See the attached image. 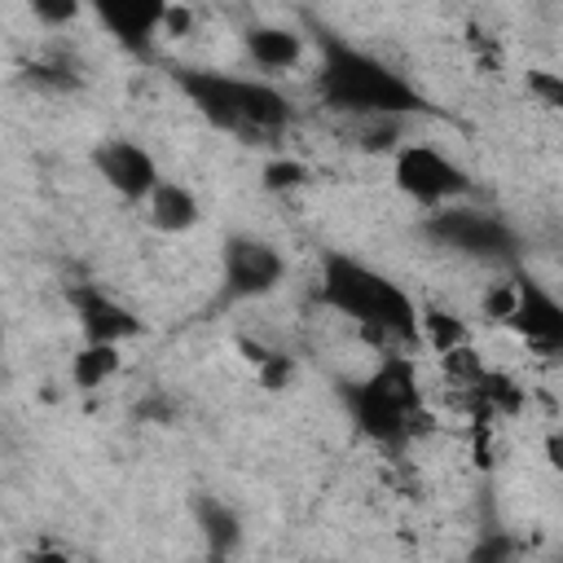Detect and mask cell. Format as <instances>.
I'll use <instances>...</instances> for the list:
<instances>
[{
  "instance_id": "17",
  "label": "cell",
  "mask_w": 563,
  "mask_h": 563,
  "mask_svg": "<svg viewBox=\"0 0 563 563\" xmlns=\"http://www.w3.org/2000/svg\"><path fill=\"white\" fill-rule=\"evenodd\" d=\"M242 352H251V361L260 365V383L268 387V391H282L286 383H290V356L286 352H264V347H255V343H246L242 339Z\"/></svg>"
},
{
  "instance_id": "10",
  "label": "cell",
  "mask_w": 563,
  "mask_h": 563,
  "mask_svg": "<svg viewBox=\"0 0 563 563\" xmlns=\"http://www.w3.org/2000/svg\"><path fill=\"white\" fill-rule=\"evenodd\" d=\"M92 167L97 176L123 198V202H145L154 194V185L163 180L158 176V163L145 145L128 141V136H114V141H101L92 150Z\"/></svg>"
},
{
  "instance_id": "20",
  "label": "cell",
  "mask_w": 563,
  "mask_h": 563,
  "mask_svg": "<svg viewBox=\"0 0 563 563\" xmlns=\"http://www.w3.org/2000/svg\"><path fill=\"white\" fill-rule=\"evenodd\" d=\"M422 339H431L440 352H457L462 325H457L449 312H422Z\"/></svg>"
},
{
  "instance_id": "11",
  "label": "cell",
  "mask_w": 563,
  "mask_h": 563,
  "mask_svg": "<svg viewBox=\"0 0 563 563\" xmlns=\"http://www.w3.org/2000/svg\"><path fill=\"white\" fill-rule=\"evenodd\" d=\"M92 13L114 35L119 48H128L132 57H145V62L154 57V35L163 31V13H167L163 0H101Z\"/></svg>"
},
{
  "instance_id": "24",
  "label": "cell",
  "mask_w": 563,
  "mask_h": 563,
  "mask_svg": "<svg viewBox=\"0 0 563 563\" xmlns=\"http://www.w3.org/2000/svg\"><path fill=\"white\" fill-rule=\"evenodd\" d=\"M26 563H75V559H70V554H62V550H48V545H44V550H35Z\"/></svg>"
},
{
  "instance_id": "15",
  "label": "cell",
  "mask_w": 563,
  "mask_h": 563,
  "mask_svg": "<svg viewBox=\"0 0 563 563\" xmlns=\"http://www.w3.org/2000/svg\"><path fill=\"white\" fill-rule=\"evenodd\" d=\"M123 365V352L119 347H106V343H84L75 356H70V383L79 391H97L106 378H114Z\"/></svg>"
},
{
  "instance_id": "2",
  "label": "cell",
  "mask_w": 563,
  "mask_h": 563,
  "mask_svg": "<svg viewBox=\"0 0 563 563\" xmlns=\"http://www.w3.org/2000/svg\"><path fill=\"white\" fill-rule=\"evenodd\" d=\"M317 303L347 317L365 334L383 343H418L422 339V312L409 299L400 282L378 273L374 264L347 255V251H325L321 255V282H317Z\"/></svg>"
},
{
  "instance_id": "13",
  "label": "cell",
  "mask_w": 563,
  "mask_h": 563,
  "mask_svg": "<svg viewBox=\"0 0 563 563\" xmlns=\"http://www.w3.org/2000/svg\"><path fill=\"white\" fill-rule=\"evenodd\" d=\"M242 48L260 70H290L303 62V35L277 22H255L242 31Z\"/></svg>"
},
{
  "instance_id": "3",
  "label": "cell",
  "mask_w": 563,
  "mask_h": 563,
  "mask_svg": "<svg viewBox=\"0 0 563 563\" xmlns=\"http://www.w3.org/2000/svg\"><path fill=\"white\" fill-rule=\"evenodd\" d=\"M172 84L211 128L242 136L251 145L277 141L295 123V101L264 79H242V75H224L211 66H176Z\"/></svg>"
},
{
  "instance_id": "5",
  "label": "cell",
  "mask_w": 563,
  "mask_h": 563,
  "mask_svg": "<svg viewBox=\"0 0 563 563\" xmlns=\"http://www.w3.org/2000/svg\"><path fill=\"white\" fill-rule=\"evenodd\" d=\"M427 238L440 242L444 251H457L475 264H493V268H519L523 242L519 233L497 216V211H479V207H440L427 220Z\"/></svg>"
},
{
  "instance_id": "18",
  "label": "cell",
  "mask_w": 563,
  "mask_h": 563,
  "mask_svg": "<svg viewBox=\"0 0 563 563\" xmlns=\"http://www.w3.org/2000/svg\"><path fill=\"white\" fill-rule=\"evenodd\" d=\"M515 537L510 532H501V528H488L475 545H471V554H466V563H515Z\"/></svg>"
},
{
  "instance_id": "12",
  "label": "cell",
  "mask_w": 563,
  "mask_h": 563,
  "mask_svg": "<svg viewBox=\"0 0 563 563\" xmlns=\"http://www.w3.org/2000/svg\"><path fill=\"white\" fill-rule=\"evenodd\" d=\"M189 510H194V528L202 537L207 563H229L242 550V515L211 493H194Z\"/></svg>"
},
{
  "instance_id": "9",
  "label": "cell",
  "mask_w": 563,
  "mask_h": 563,
  "mask_svg": "<svg viewBox=\"0 0 563 563\" xmlns=\"http://www.w3.org/2000/svg\"><path fill=\"white\" fill-rule=\"evenodd\" d=\"M66 303H70V308H75V317H79L84 343L119 347V343H128V339L145 334L141 317H136L123 299H114L106 286H97V282H75V286H66Z\"/></svg>"
},
{
  "instance_id": "8",
  "label": "cell",
  "mask_w": 563,
  "mask_h": 563,
  "mask_svg": "<svg viewBox=\"0 0 563 563\" xmlns=\"http://www.w3.org/2000/svg\"><path fill=\"white\" fill-rule=\"evenodd\" d=\"M510 273H515V282H510L515 299H510V312L501 317V325H510L523 343H532L541 352L563 347V303L554 299V290H545L523 268H510Z\"/></svg>"
},
{
  "instance_id": "4",
  "label": "cell",
  "mask_w": 563,
  "mask_h": 563,
  "mask_svg": "<svg viewBox=\"0 0 563 563\" xmlns=\"http://www.w3.org/2000/svg\"><path fill=\"white\" fill-rule=\"evenodd\" d=\"M339 400L347 405L356 431L383 449H400L418 422H427L422 413V387L413 374V361L405 352H391L374 365V374L365 378H339Z\"/></svg>"
},
{
  "instance_id": "7",
  "label": "cell",
  "mask_w": 563,
  "mask_h": 563,
  "mask_svg": "<svg viewBox=\"0 0 563 563\" xmlns=\"http://www.w3.org/2000/svg\"><path fill=\"white\" fill-rule=\"evenodd\" d=\"M282 277H286V260L268 238L229 233L224 246H220V295H216V308L264 299V295H273L282 286Z\"/></svg>"
},
{
  "instance_id": "25",
  "label": "cell",
  "mask_w": 563,
  "mask_h": 563,
  "mask_svg": "<svg viewBox=\"0 0 563 563\" xmlns=\"http://www.w3.org/2000/svg\"><path fill=\"white\" fill-rule=\"evenodd\" d=\"M0 352H4V330H0Z\"/></svg>"
},
{
  "instance_id": "16",
  "label": "cell",
  "mask_w": 563,
  "mask_h": 563,
  "mask_svg": "<svg viewBox=\"0 0 563 563\" xmlns=\"http://www.w3.org/2000/svg\"><path fill=\"white\" fill-rule=\"evenodd\" d=\"M26 79H31L35 88H53V92H70V88H79V70H75V62H70L66 53L26 62Z\"/></svg>"
},
{
  "instance_id": "19",
  "label": "cell",
  "mask_w": 563,
  "mask_h": 563,
  "mask_svg": "<svg viewBox=\"0 0 563 563\" xmlns=\"http://www.w3.org/2000/svg\"><path fill=\"white\" fill-rule=\"evenodd\" d=\"M299 185H308V167L299 158H268L264 163V189L268 194H286Z\"/></svg>"
},
{
  "instance_id": "6",
  "label": "cell",
  "mask_w": 563,
  "mask_h": 563,
  "mask_svg": "<svg viewBox=\"0 0 563 563\" xmlns=\"http://www.w3.org/2000/svg\"><path fill=\"white\" fill-rule=\"evenodd\" d=\"M391 180L405 198H413L418 207H431V211L453 207L457 198H466L475 189L471 172L462 163H453L449 154H440L435 145H427V141H409V145L396 150Z\"/></svg>"
},
{
  "instance_id": "23",
  "label": "cell",
  "mask_w": 563,
  "mask_h": 563,
  "mask_svg": "<svg viewBox=\"0 0 563 563\" xmlns=\"http://www.w3.org/2000/svg\"><path fill=\"white\" fill-rule=\"evenodd\" d=\"M189 22H194V13H189L185 4H167V13H163V31H167V35H185Z\"/></svg>"
},
{
  "instance_id": "14",
  "label": "cell",
  "mask_w": 563,
  "mask_h": 563,
  "mask_svg": "<svg viewBox=\"0 0 563 563\" xmlns=\"http://www.w3.org/2000/svg\"><path fill=\"white\" fill-rule=\"evenodd\" d=\"M145 207H150V224L158 233H189L198 224V216H202L194 189L180 185V180H158L154 194L145 198Z\"/></svg>"
},
{
  "instance_id": "21",
  "label": "cell",
  "mask_w": 563,
  "mask_h": 563,
  "mask_svg": "<svg viewBox=\"0 0 563 563\" xmlns=\"http://www.w3.org/2000/svg\"><path fill=\"white\" fill-rule=\"evenodd\" d=\"M31 18H35L40 26L57 31V26H66V22L79 18V4H75V0H31Z\"/></svg>"
},
{
  "instance_id": "22",
  "label": "cell",
  "mask_w": 563,
  "mask_h": 563,
  "mask_svg": "<svg viewBox=\"0 0 563 563\" xmlns=\"http://www.w3.org/2000/svg\"><path fill=\"white\" fill-rule=\"evenodd\" d=\"M528 92L541 97V106H550V110L563 106V79L554 70H528Z\"/></svg>"
},
{
  "instance_id": "1",
  "label": "cell",
  "mask_w": 563,
  "mask_h": 563,
  "mask_svg": "<svg viewBox=\"0 0 563 563\" xmlns=\"http://www.w3.org/2000/svg\"><path fill=\"white\" fill-rule=\"evenodd\" d=\"M308 35L317 40V97L325 110L347 114V119H409V114H435L427 92H418L400 70H391L383 57L356 48L347 35L325 26L321 18L303 13Z\"/></svg>"
}]
</instances>
